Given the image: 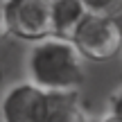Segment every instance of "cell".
I'll list each match as a JSON object with an SVG mask.
<instances>
[{"label": "cell", "instance_id": "cell-1", "mask_svg": "<svg viewBox=\"0 0 122 122\" xmlns=\"http://www.w3.org/2000/svg\"><path fill=\"white\" fill-rule=\"evenodd\" d=\"M30 84L43 93H79L86 79L84 59L70 41L45 39L30 50L27 57Z\"/></svg>", "mask_w": 122, "mask_h": 122}, {"label": "cell", "instance_id": "cell-2", "mask_svg": "<svg viewBox=\"0 0 122 122\" xmlns=\"http://www.w3.org/2000/svg\"><path fill=\"white\" fill-rule=\"evenodd\" d=\"M70 45L77 50L84 61L104 63L120 54L122 48V30L120 20L111 16H95L86 14L70 36Z\"/></svg>", "mask_w": 122, "mask_h": 122}, {"label": "cell", "instance_id": "cell-3", "mask_svg": "<svg viewBox=\"0 0 122 122\" xmlns=\"http://www.w3.org/2000/svg\"><path fill=\"white\" fill-rule=\"evenodd\" d=\"M5 32L23 41H45L52 39L48 0H9L2 7Z\"/></svg>", "mask_w": 122, "mask_h": 122}, {"label": "cell", "instance_id": "cell-4", "mask_svg": "<svg viewBox=\"0 0 122 122\" xmlns=\"http://www.w3.org/2000/svg\"><path fill=\"white\" fill-rule=\"evenodd\" d=\"M48 93L32 86L30 81L16 84L5 93L0 102L2 122H43Z\"/></svg>", "mask_w": 122, "mask_h": 122}, {"label": "cell", "instance_id": "cell-5", "mask_svg": "<svg viewBox=\"0 0 122 122\" xmlns=\"http://www.w3.org/2000/svg\"><path fill=\"white\" fill-rule=\"evenodd\" d=\"M50 2V23H52V39L70 41L77 25L84 20L86 9L79 0H48Z\"/></svg>", "mask_w": 122, "mask_h": 122}, {"label": "cell", "instance_id": "cell-6", "mask_svg": "<svg viewBox=\"0 0 122 122\" xmlns=\"http://www.w3.org/2000/svg\"><path fill=\"white\" fill-rule=\"evenodd\" d=\"M79 93H48L43 122H84Z\"/></svg>", "mask_w": 122, "mask_h": 122}, {"label": "cell", "instance_id": "cell-7", "mask_svg": "<svg viewBox=\"0 0 122 122\" xmlns=\"http://www.w3.org/2000/svg\"><path fill=\"white\" fill-rule=\"evenodd\" d=\"M86 14H95V16H120V2L122 0H79Z\"/></svg>", "mask_w": 122, "mask_h": 122}, {"label": "cell", "instance_id": "cell-8", "mask_svg": "<svg viewBox=\"0 0 122 122\" xmlns=\"http://www.w3.org/2000/svg\"><path fill=\"white\" fill-rule=\"evenodd\" d=\"M100 122H122V115H118V113H106Z\"/></svg>", "mask_w": 122, "mask_h": 122}, {"label": "cell", "instance_id": "cell-9", "mask_svg": "<svg viewBox=\"0 0 122 122\" xmlns=\"http://www.w3.org/2000/svg\"><path fill=\"white\" fill-rule=\"evenodd\" d=\"M2 34H7V32H5V16H2V5H0V39H2Z\"/></svg>", "mask_w": 122, "mask_h": 122}, {"label": "cell", "instance_id": "cell-10", "mask_svg": "<svg viewBox=\"0 0 122 122\" xmlns=\"http://www.w3.org/2000/svg\"><path fill=\"white\" fill-rule=\"evenodd\" d=\"M2 77H5V75H2V68H0V84H2Z\"/></svg>", "mask_w": 122, "mask_h": 122}, {"label": "cell", "instance_id": "cell-11", "mask_svg": "<svg viewBox=\"0 0 122 122\" xmlns=\"http://www.w3.org/2000/svg\"><path fill=\"white\" fill-rule=\"evenodd\" d=\"M84 122H91V120H84Z\"/></svg>", "mask_w": 122, "mask_h": 122}]
</instances>
